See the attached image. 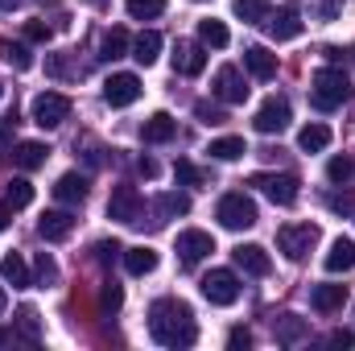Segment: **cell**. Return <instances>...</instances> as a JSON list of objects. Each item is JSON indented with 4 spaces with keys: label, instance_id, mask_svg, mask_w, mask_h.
<instances>
[{
    "label": "cell",
    "instance_id": "obj_1",
    "mask_svg": "<svg viewBox=\"0 0 355 351\" xmlns=\"http://www.w3.org/2000/svg\"><path fill=\"white\" fill-rule=\"evenodd\" d=\"M149 331L162 348H190L198 339V327H194V314L186 302L178 298H157L149 306Z\"/></svg>",
    "mask_w": 355,
    "mask_h": 351
},
{
    "label": "cell",
    "instance_id": "obj_2",
    "mask_svg": "<svg viewBox=\"0 0 355 351\" xmlns=\"http://www.w3.org/2000/svg\"><path fill=\"white\" fill-rule=\"evenodd\" d=\"M347 95H352V83H347V75H343L335 62L310 75V103H314L318 112H335V108H343Z\"/></svg>",
    "mask_w": 355,
    "mask_h": 351
},
{
    "label": "cell",
    "instance_id": "obj_3",
    "mask_svg": "<svg viewBox=\"0 0 355 351\" xmlns=\"http://www.w3.org/2000/svg\"><path fill=\"white\" fill-rule=\"evenodd\" d=\"M215 219H219L227 232H248V228H257V219H261V215H257V203H252L248 194H240V190H236V194H223V198H219Z\"/></svg>",
    "mask_w": 355,
    "mask_h": 351
},
{
    "label": "cell",
    "instance_id": "obj_4",
    "mask_svg": "<svg viewBox=\"0 0 355 351\" xmlns=\"http://www.w3.org/2000/svg\"><path fill=\"white\" fill-rule=\"evenodd\" d=\"M318 223H289V228H281L277 232V248L289 257V261H306L310 252H314V244H318Z\"/></svg>",
    "mask_w": 355,
    "mask_h": 351
},
{
    "label": "cell",
    "instance_id": "obj_5",
    "mask_svg": "<svg viewBox=\"0 0 355 351\" xmlns=\"http://www.w3.org/2000/svg\"><path fill=\"white\" fill-rule=\"evenodd\" d=\"M198 289H202V298H207L211 306H236V302H240V277H236L232 268H211V273L198 281Z\"/></svg>",
    "mask_w": 355,
    "mask_h": 351
},
{
    "label": "cell",
    "instance_id": "obj_6",
    "mask_svg": "<svg viewBox=\"0 0 355 351\" xmlns=\"http://www.w3.org/2000/svg\"><path fill=\"white\" fill-rule=\"evenodd\" d=\"M141 215H145L141 190L137 186H116L112 198H107V219H116V223H141Z\"/></svg>",
    "mask_w": 355,
    "mask_h": 351
},
{
    "label": "cell",
    "instance_id": "obj_7",
    "mask_svg": "<svg viewBox=\"0 0 355 351\" xmlns=\"http://www.w3.org/2000/svg\"><path fill=\"white\" fill-rule=\"evenodd\" d=\"M252 128L265 132V137L285 132V128H289V99H285V95H268L265 103L257 108V116H252Z\"/></svg>",
    "mask_w": 355,
    "mask_h": 351
},
{
    "label": "cell",
    "instance_id": "obj_8",
    "mask_svg": "<svg viewBox=\"0 0 355 351\" xmlns=\"http://www.w3.org/2000/svg\"><path fill=\"white\" fill-rule=\"evenodd\" d=\"M67 116H71V99H67V95L42 91V95L33 99V124H37V128H58Z\"/></svg>",
    "mask_w": 355,
    "mask_h": 351
},
{
    "label": "cell",
    "instance_id": "obj_9",
    "mask_svg": "<svg viewBox=\"0 0 355 351\" xmlns=\"http://www.w3.org/2000/svg\"><path fill=\"white\" fill-rule=\"evenodd\" d=\"M248 182L261 186L277 207H293V203H297V190H302V182L293 174H252Z\"/></svg>",
    "mask_w": 355,
    "mask_h": 351
},
{
    "label": "cell",
    "instance_id": "obj_10",
    "mask_svg": "<svg viewBox=\"0 0 355 351\" xmlns=\"http://www.w3.org/2000/svg\"><path fill=\"white\" fill-rule=\"evenodd\" d=\"M265 33L272 42H293L297 33H302V17H297V8L293 4H281L277 12H265Z\"/></svg>",
    "mask_w": 355,
    "mask_h": 351
},
{
    "label": "cell",
    "instance_id": "obj_11",
    "mask_svg": "<svg viewBox=\"0 0 355 351\" xmlns=\"http://www.w3.org/2000/svg\"><path fill=\"white\" fill-rule=\"evenodd\" d=\"M211 91H215L219 103H244L248 99V83H244V75L236 67H219L215 79H211Z\"/></svg>",
    "mask_w": 355,
    "mask_h": 351
},
{
    "label": "cell",
    "instance_id": "obj_12",
    "mask_svg": "<svg viewBox=\"0 0 355 351\" xmlns=\"http://www.w3.org/2000/svg\"><path fill=\"white\" fill-rule=\"evenodd\" d=\"M103 99H107L112 108H128V103H137V99H141V79H137L132 71L107 75V83H103Z\"/></svg>",
    "mask_w": 355,
    "mask_h": 351
},
{
    "label": "cell",
    "instance_id": "obj_13",
    "mask_svg": "<svg viewBox=\"0 0 355 351\" xmlns=\"http://www.w3.org/2000/svg\"><path fill=\"white\" fill-rule=\"evenodd\" d=\"M211 252H215L211 232L190 228V232H182V236H178V257H182V264H198L202 257H211Z\"/></svg>",
    "mask_w": 355,
    "mask_h": 351
},
{
    "label": "cell",
    "instance_id": "obj_14",
    "mask_svg": "<svg viewBox=\"0 0 355 351\" xmlns=\"http://www.w3.org/2000/svg\"><path fill=\"white\" fill-rule=\"evenodd\" d=\"M75 232V215L71 211H46L42 219H37V236L46 240V244H58V240H67Z\"/></svg>",
    "mask_w": 355,
    "mask_h": 351
},
{
    "label": "cell",
    "instance_id": "obj_15",
    "mask_svg": "<svg viewBox=\"0 0 355 351\" xmlns=\"http://www.w3.org/2000/svg\"><path fill=\"white\" fill-rule=\"evenodd\" d=\"M232 261H236V268H244L248 277H268L272 273V261H268V252L261 244H240L232 252Z\"/></svg>",
    "mask_w": 355,
    "mask_h": 351
},
{
    "label": "cell",
    "instance_id": "obj_16",
    "mask_svg": "<svg viewBox=\"0 0 355 351\" xmlns=\"http://www.w3.org/2000/svg\"><path fill=\"white\" fill-rule=\"evenodd\" d=\"M141 137H145V145H166V141L178 137V120L170 112H153V116L141 124Z\"/></svg>",
    "mask_w": 355,
    "mask_h": 351
},
{
    "label": "cell",
    "instance_id": "obj_17",
    "mask_svg": "<svg viewBox=\"0 0 355 351\" xmlns=\"http://www.w3.org/2000/svg\"><path fill=\"white\" fill-rule=\"evenodd\" d=\"M202 67H207L202 46L198 42H178L174 46V71L178 75H202Z\"/></svg>",
    "mask_w": 355,
    "mask_h": 351
},
{
    "label": "cell",
    "instance_id": "obj_18",
    "mask_svg": "<svg viewBox=\"0 0 355 351\" xmlns=\"http://www.w3.org/2000/svg\"><path fill=\"white\" fill-rule=\"evenodd\" d=\"M327 273H352L355 268V240H347V236H339L335 244H331V252H327Z\"/></svg>",
    "mask_w": 355,
    "mask_h": 351
},
{
    "label": "cell",
    "instance_id": "obj_19",
    "mask_svg": "<svg viewBox=\"0 0 355 351\" xmlns=\"http://www.w3.org/2000/svg\"><path fill=\"white\" fill-rule=\"evenodd\" d=\"M244 67H248L257 79H272V75H277V54L265 50V46H248V50H244Z\"/></svg>",
    "mask_w": 355,
    "mask_h": 351
},
{
    "label": "cell",
    "instance_id": "obj_20",
    "mask_svg": "<svg viewBox=\"0 0 355 351\" xmlns=\"http://www.w3.org/2000/svg\"><path fill=\"white\" fill-rule=\"evenodd\" d=\"M54 198H58V203H83V198H87V178L75 174V170L62 174L54 182Z\"/></svg>",
    "mask_w": 355,
    "mask_h": 351
},
{
    "label": "cell",
    "instance_id": "obj_21",
    "mask_svg": "<svg viewBox=\"0 0 355 351\" xmlns=\"http://www.w3.org/2000/svg\"><path fill=\"white\" fill-rule=\"evenodd\" d=\"M46 157H50V149H46L42 141H21V145L12 149V162H17L21 170H42Z\"/></svg>",
    "mask_w": 355,
    "mask_h": 351
},
{
    "label": "cell",
    "instance_id": "obj_22",
    "mask_svg": "<svg viewBox=\"0 0 355 351\" xmlns=\"http://www.w3.org/2000/svg\"><path fill=\"white\" fill-rule=\"evenodd\" d=\"M124 268H128L132 277H145V273H153V268H157V252H153V248H145V244L124 248Z\"/></svg>",
    "mask_w": 355,
    "mask_h": 351
},
{
    "label": "cell",
    "instance_id": "obj_23",
    "mask_svg": "<svg viewBox=\"0 0 355 351\" xmlns=\"http://www.w3.org/2000/svg\"><path fill=\"white\" fill-rule=\"evenodd\" d=\"M157 54H162V33L145 29V33L132 42V58H137L141 67H153V62H157Z\"/></svg>",
    "mask_w": 355,
    "mask_h": 351
},
{
    "label": "cell",
    "instance_id": "obj_24",
    "mask_svg": "<svg viewBox=\"0 0 355 351\" xmlns=\"http://www.w3.org/2000/svg\"><path fill=\"white\" fill-rule=\"evenodd\" d=\"M343 302H347L343 285H318L314 289V310L318 314H335V310H343Z\"/></svg>",
    "mask_w": 355,
    "mask_h": 351
},
{
    "label": "cell",
    "instance_id": "obj_25",
    "mask_svg": "<svg viewBox=\"0 0 355 351\" xmlns=\"http://www.w3.org/2000/svg\"><path fill=\"white\" fill-rule=\"evenodd\" d=\"M302 339H310V327H306L297 314H285V318H277V343L293 348V343H302Z\"/></svg>",
    "mask_w": 355,
    "mask_h": 351
},
{
    "label": "cell",
    "instance_id": "obj_26",
    "mask_svg": "<svg viewBox=\"0 0 355 351\" xmlns=\"http://www.w3.org/2000/svg\"><path fill=\"white\" fill-rule=\"evenodd\" d=\"M0 277H4V281H8L12 289H25V285L33 281V277H29V264L21 261L17 252H8V257H0Z\"/></svg>",
    "mask_w": 355,
    "mask_h": 351
},
{
    "label": "cell",
    "instance_id": "obj_27",
    "mask_svg": "<svg viewBox=\"0 0 355 351\" xmlns=\"http://www.w3.org/2000/svg\"><path fill=\"white\" fill-rule=\"evenodd\" d=\"M198 42H202V46H211V50H223V46L232 42V33H227V25H223V21L207 17V21H198Z\"/></svg>",
    "mask_w": 355,
    "mask_h": 351
},
{
    "label": "cell",
    "instance_id": "obj_28",
    "mask_svg": "<svg viewBox=\"0 0 355 351\" xmlns=\"http://www.w3.org/2000/svg\"><path fill=\"white\" fill-rule=\"evenodd\" d=\"M128 33L124 29H107L103 37H99V58H107V62H116V58H124L128 54Z\"/></svg>",
    "mask_w": 355,
    "mask_h": 351
},
{
    "label": "cell",
    "instance_id": "obj_29",
    "mask_svg": "<svg viewBox=\"0 0 355 351\" xmlns=\"http://www.w3.org/2000/svg\"><path fill=\"white\" fill-rule=\"evenodd\" d=\"M327 145H331V128L327 124H306L297 132V149H306V153H322Z\"/></svg>",
    "mask_w": 355,
    "mask_h": 351
},
{
    "label": "cell",
    "instance_id": "obj_30",
    "mask_svg": "<svg viewBox=\"0 0 355 351\" xmlns=\"http://www.w3.org/2000/svg\"><path fill=\"white\" fill-rule=\"evenodd\" d=\"M215 162H240L248 149H244V137H219V141H211V149H207Z\"/></svg>",
    "mask_w": 355,
    "mask_h": 351
},
{
    "label": "cell",
    "instance_id": "obj_31",
    "mask_svg": "<svg viewBox=\"0 0 355 351\" xmlns=\"http://www.w3.org/2000/svg\"><path fill=\"white\" fill-rule=\"evenodd\" d=\"M4 203H8L12 211L29 207V203H33V182H29V178H12V182H8V190H4Z\"/></svg>",
    "mask_w": 355,
    "mask_h": 351
},
{
    "label": "cell",
    "instance_id": "obj_32",
    "mask_svg": "<svg viewBox=\"0 0 355 351\" xmlns=\"http://www.w3.org/2000/svg\"><path fill=\"white\" fill-rule=\"evenodd\" d=\"M0 58H4L8 67H17V71H29V67H33L29 50H25V46H17V42H8V37H0Z\"/></svg>",
    "mask_w": 355,
    "mask_h": 351
},
{
    "label": "cell",
    "instance_id": "obj_33",
    "mask_svg": "<svg viewBox=\"0 0 355 351\" xmlns=\"http://www.w3.org/2000/svg\"><path fill=\"white\" fill-rule=\"evenodd\" d=\"M124 8H128L132 21H153V17L166 12V0H124Z\"/></svg>",
    "mask_w": 355,
    "mask_h": 351
},
{
    "label": "cell",
    "instance_id": "obj_34",
    "mask_svg": "<svg viewBox=\"0 0 355 351\" xmlns=\"http://www.w3.org/2000/svg\"><path fill=\"white\" fill-rule=\"evenodd\" d=\"M157 211H162V215H186V211H190V198L178 194V190H170V194L157 198Z\"/></svg>",
    "mask_w": 355,
    "mask_h": 351
},
{
    "label": "cell",
    "instance_id": "obj_35",
    "mask_svg": "<svg viewBox=\"0 0 355 351\" xmlns=\"http://www.w3.org/2000/svg\"><path fill=\"white\" fill-rule=\"evenodd\" d=\"M236 12L244 17V21H252V25H261L268 12V0H236Z\"/></svg>",
    "mask_w": 355,
    "mask_h": 351
},
{
    "label": "cell",
    "instance_id": "obj_36",
    "mask_svg": "<svg viewBox=\"0 0 355 351\" xmlns=\"http://www.w3.org/2000/svg\"><path fill=\"white\" fill-rule=\"evenodd\" d=\"M174 178L182 182V186H202V182H207V174H202L194 162H178V166H174Z\"/></svg>",
    "mask_w": 355,
    "mask_h": 351
},
{
    "label": "cell",
    "instance_id": "obj_37",
    "mask_svg": "<svg viewBox=\"0 0 355 351\" xmlns=\"http://www.w3.org/2000/svg\"><path fill=\"white\" fill-rule=\"evenodd\" d=\"M17 323H21V335L33 343V339H37V310H33V306H21V310H17Z\"/></svg>",
    "mask_w": 355,
    "mask_h": 351
},
{
    "label": "cell",
    "instance_id": "obj_38",
    "mask_svg": "<svg viewBox=\"0 0 355 351\" xmlns=\"http://www.w3.org/2000/svg\"><path fill=\"white\" fill-rule=\"evenodd\" d=\"M327 178H331L335 186H343V182L352 178V157H331V166H327Z\"/></svg>",
    "mask_w": 355,
    "mask_h": 351
},
{
    "label": "cell",
    "instance_id": "obj_39",
    "mask_svg": "<svg viewBox=\"0 0 355 351\" xmlns=\"http://www.w3.org/2000/svg\"><path fill=\"white\" fill-rule=\"evenodd\" d=\"M37 281H46V285H54L58 281V264L50 252H37Z\"/></svg>",
    "mask_w": 355,
    "mask_h": 351
},
{
    "label": "cell",
    "instance_id": "obj_40",
    "mask_svg": "<svg viewBox=\"0 0 355 351\" xmlns=\"http://www.w3.org/2000/svg\"><path fill=\"white\" fill-rule=\"evenodd\" d=\"M194 116H198L202 124H223V120H227L223 108H215V103H194Z\"/></svg>",
    "mask_w": 355,
    "mask_h": 351
},
{
    "label": "cell",
    "instance_id": "obj_41",
    "mask_svg": "<svg viewBox=\"0 0 355 351\" xmlns=\"http://www.w3.org/2000/svg\"><path fill=\"white\" fill-rule=\"evenodd\" d=\"M120 302H124L120 285H103V298H99V306H103L107 314H116V310H120Z\"/></svg>",
    "mask_w": 355,
    "mask_h": 351
},
{
    "label": "cell",
    "instance_id": "obj_42",
    "mask_svg": "<svg viewBox=\"0 0 355 351\" xmlns=\"http://www.w3.org/2000/svg\"><path fill=\"white\" fill-rule=\"evenodd\" d=\"M227 348H232V351L252 348V331H248V327H232V335H227Z\"/></svg>",
    "mask_w": 355,
    "mask_h": 351
},
{
    "label": "cell",
    "instance_id": "obj_43",
    "mask_svg": "<svg viewBox=\"0 0 355 351\" xmlns=\"http://www.w3.org/2000/svg\"><path fill=\"white\" fill-rule=\"evenodd\" d=\"M50 33H54V29H50L46 21H25V37H29V42H50Z\"/></svg>",
    "mask_w": 355,
    "mask_h": 351
},
{
    "label": "cell",
    "instance_id": "obj_44",
    "mask_svg": "<svg viewBox=\"0 0 355 351\" xmlns=\"http://www.w3.org/2000/svg\"><path fill=\"white\" fill-rule=\"evenodd\" d=\"M116 252H124V248H120L116 240H99V244H95V261H99V264L116 261Z\"/></svg>",
    "mask_w": 355,
    "mask_h": 351
},
{
    "label": "cell",
    "instance_id": "obj_45",
    "mask_svg": "<svg viewBox=\"0 0 355 351\" xmlns=\"http://www.w3.org/2000/svg\"><path fill=\"white\" fill-rule=\"evenodd\" d=\"M327 343H331V348H355V331H331Z\"/></svg>",
    "mask_w": 355,
    "mask_h": 351
},
{
    "label": "cell",
    "instance_id": "obj_46",
    "mask_svg": "<svg viewBox=\"0 0 355 351\" xmlns=\"http://www.w3.org/2000/svg\"><path fill=\"white\" fill-rule=\"evenodd\" d=\"M339 4H343V0H322V4H318L322 21H335V17H339Z\"/></svg>",
    "mask_w": 355,
    "mask_h": 351
},
{
    "label": "cell",
    "instance_id": "obj_47",
    "mask_svg": "<svg viewBox=\"0 0 355 351\" xmlns=\"http://www.w3.org/2000/svg\"><path fill=\"white\" fill-rule=\"evenodd\" d=\"M331 211H343V215H347V211H355L352 194H335V198H331Z\"/></svg>",
    "mask_w": 355,
    "mask_h": 351
},
{
    "label": "cell",
    "instance_id": "obj_48",
    "mask_svg": "<svg viewBox=\"0 0 355 351\" xmlns=\"http://www.w3.org/2000/svg\"><path fill=\"white\" fill-rule=\"evenodd\" d=\"M137 174L141 178H157V162H153V157H141V162H137Z\"/></svg>",
    "mask_w": 355,
    "mask_h": 351
},
{
    "label": "cell",
    "instance_id": "obj_49",
    "mask_svg": "<svg viewBox=\"0 0 355 351\" xmlns=\"http://www.w3.org/2000/svg\"><path fill=\"white\" fill-rule=\"evenodd\" d=\"M8 223H12V207H8V203H0V232H4Z\"/></svg>",
    "mask_w": 355,
    "mask_h": 351
},
{
    "label": "cell",
    "instance_id": "obj_50",
    "mask_svg": "<svg viewBox=\"0 0 355 351\" xmlns=\"http://www.w3.org/2000/svg\"><path fill=\"white\" fill-rule=\"evenodd\" d=\"M4 343H17V335H12V331H0V348H4Z\"/></svg>",
    "mask_w": 355,
    "mask_h": 351
},
{
    "label": "cell",
    "instance_id": "obj_51",
    "mask_svg": "<svg viewBox=\"0 0 355 351\" xmlns=\"http://www.w3.org/2000/svg\"><path fill=\"white\" fill-rule=\"evenodd\" d=\"M21 4H25V0H0V8H4V12H8V8H21Z\"/></svg>",
    "mask_w": 355,
    "mask_h": 351
},
{
    "label": "cell",
    "instance_id": "obj_52",
    "mask_svg": "<svg viewBox=\"0 0 355 351\" xmlns=\"http://www.w3.org/2000/svg\"><path fill=\"white\" fill-rule=\"evenodd\" d=\"M8 310V293H4V285H0V314Z\"/></svg>",
    "mask_w": 355,
    "mask_h": 351
},
{
    "label": "cell",
    "instance_id": "obj_53",
    "mask_svg": "<svg viewBox=\"0 0 355 351\" xmlns=\"http://www.w3.org/2000/svg\"><path fill=\"white\" fill-rule=\"evenodd\" d=\"M0 95H4V83H0Z\"/></svg>",
    "mask_w": 355,
    "mask_h": 351
},
{
    "label": "cell",
    "instance_id": "obj_54",
    "mask_svg": "<svg viewBox=\"0 0 355 351\" xmlns=\"http://www.w3.org/2000/svg\"><path fill=\"white\" fill-rule=\"evenodd\" d=\"M198 4H202V0H198Z\"/></svg>",
    "mask_w": 355,
    "mask_h": 351
}]
</instances>
